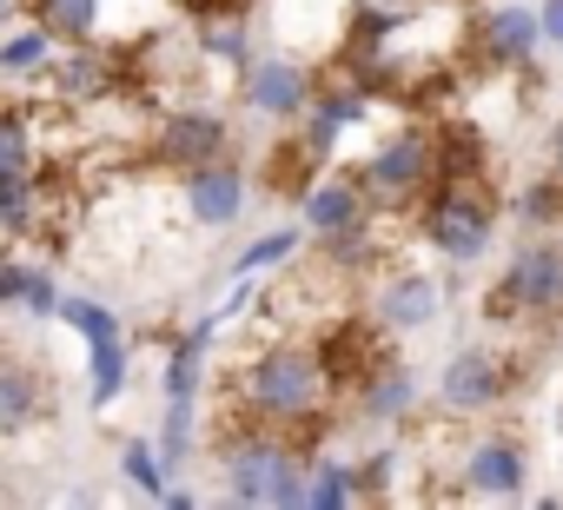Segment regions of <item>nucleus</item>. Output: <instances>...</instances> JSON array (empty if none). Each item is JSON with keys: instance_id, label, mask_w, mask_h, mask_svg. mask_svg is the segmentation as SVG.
<instances>
[{"instance_id": "7c9ffc66", "label": "nucleus", "mask_w": 563, "mask_h": 510, "mask_svg": "<svg viewBox=\"0 0 563 510\" xmlns=\"http://www.w3.org/2000/svg\"><path fill=\"white\" fill-rule=\"evenodd\" d=\"M550 173L563 179V120H556V133H550Z\"/></svg>"}, {"instance_id": "c756f323", "label": "nucleus", "mask_w": 563, "mask_h": 510, "mask_svg": "<svg viewBox=\"0 0 563 510\" xmlns=\"http://www.w3.org/2000/svg\"><path fill=\"white\" fill-rule=\"evenodd\" d=\"M186 8H192V14L206 21V14H245V8H252V0H186Z\"/></svg>"}, {"instance_id": "39448f33", "label": "nucleus", "mask_w": 563, "mask_h": 510, "mask_svg": "<svg viewBox=\"0 0 563 510\" xmlns=\"http://www.w3.org/2000/svg\"><path fill=\"white\" fill-rule=\"evenodd\" d=\"M219 153H225V120L206 113V107H179L153 133V159H166V166H199V159H219Z\"/></svg>"}, {"instance_id": "aec40b11", "label": "nucleus", "mask_w": 563, "mask_h": 510, "mask_svg": "<svg viewBox=\"0 0 563 510\" xmlns=\"http://www.w3.org/2000/svg\"><path fill=\"white\" fill-rule=\"evenodd\" d=\"M87 365H93V404H113L120 385H126V352H120V339L87 345Z\"/></svg>"}, {"instance_id": "a211bd4d", "label": "nucleus", "mask_w": 563, "mask_h": 510, "mask_svg": "<svg viewBox=\"0 0 563 510\" xmlns=\"http://www.w3.org/2000/svg\"><path fill=\"white\" fill-rule=\"evenodd\" d=\"M352 497H365L358 464H312V484H306V503L312 510H345Z\"/></svg>"}, {"instance_id": "7ed1b4c3", "label": "nucleus", "mask_w": 563, "mask_h": 510, "mask_svg": "<svg viewBox=\"0 0 563 510\" xmlns=\"http://www.w3.org/2000/svg\"><path fill=\"white\" fill-rule=\"evenodd\" d=\"M563 306V245H530L490 292V319H537Z\"/></svg>"}, {"instance_id": "393cba45", "label": "nucleus", "mask_w": 563, "mask_h": 510, "mask_svg": "<svg viewBox=\"0 0 563 510\" xmlns=\"http://www.w3.org/2000/svg\"><path fill=\"white\" fill-rule=\"evenodd\" d=\"M192 451V398H166V457L179 464Z\"/></svg>"}, {"instance_id": "6e6552de", "label": "nucleus", "mask_w": 563, "mask_h": 510, "mask_svg": "<svg viewBox=\"0 0 563 510\" xmlns=\"http://www.w3.org/2000/svg\"><path fill=\"white\" fill-rule=\"evenodd\" d=\"M438 391H444L451 411H484V404L504 398V358H490V352H457V358L444 365Z\"/></svg>"}, {"instance_id": "6ab92c4d", "label": "nucleus", "mask_w": 563, "mask_h": 510, "mask_svg": "<svg viewBox=\"0 0 563 510\" xmlns=\"http://www.w3.org/2000/svg\"><path fill=\"white\" fill-rule=\"evenodd\" d=\"M292 252H299V232H292V225H278V232H265V239H252V245L239 252V259H232V273H239V279H252V273H272L278 259H292Z\"/></svg>"}, {"instance_id": "b1692460", "label": "nucleus", "mask_w": 563, "mask_h": 510, "mask_svg": "<svg viewBox=\"0 0 563 510\" xmlns=\"http://www.w3.org/2000/svg\"><path fill=\"white\" fill-rule=\"evenodd\" d=\"M120 470H126V484H140V490H153V497H159V477H166V470H159L153 444H140V437H133V444L120 451Z\"/></svg>"}, {"instance_id": "4be33fe9", "label": "nucleus", "mask_w": 563, "mask_h": 510, "mask_svg": "<svg viewBox=\"0 0 563 510\" xmlns=\"http://www.w3.org/2000/svg\"><path fill=\"white\" fill-rule=\"evenodd\" d=\"M60 319L87 339V345H100V339H120V325H113V312L100 306V299H60Z\"/></svg>"}, {"instance_id": "2eb2a0df", "label": "nucleus", "mask_w": 563, "mask_h": 510, "mask_svg": "<svg viewBox=\"0 0 563 510\" xmlns=\"http://www.w3.org/2000/svg\"><path fill=\"white\" fill-rule=\"evenodd\" d=\"M34 21L54 41H87L100 27V0H34Z\"/></svg>"}, {"instance_id": "4468645a", "label": "nucleus", "mask_w": 563, "mask_h": 510, "mask_svg": "<svg viewBox=\"0 0 563 510\" xmlns=\"http://www.w3.org/2000/svg\"><path fill=\"white\" fill-rule=\"evenodd\" d=\"M41 225V179L27 173H0V232H34Z\"/></svg>"}, {"instance_id": "f3484780", "label": "nucleus", "mask_w": 563, "mask_h": 510, "mask_svg": "<svg viewBox=\"0 0 563 510\" xmlns=\"http://www.w3.org/2000/svg\"><path fill=\"white\" fill-rule=\"evenodd\" d=\"M34 411H41V385H34V372L0 358V424H8V431H21Z\"/></svg>"}, {"instance_id": "a878e982", "label": "nucleus", "mask_w": 563, "mask_h": 510, "mask_svg": "<svg viewBox=\"0 0 563 510\" xmlns=\"http://www.w3.org/2000/svg\"><path fill=\"white\" fill-rule=\"evenodd\" d=\"M556 199H563V179L550 173V186H537V192H523V219H556V212H563Z\"/></svg>"}, {"instance_id": "423d86ee", "label": "nucleus", "mask_w": 563, "mask_h": 510, "mask_svg": "<svg viewBox=\"0 0 563 510\" xmlns=\"http://www.w3.org/2000/svg\"><path fill=\"white\" fill-rule=\"evenodd\" d=\"M186 212L199 219V225H225V219H239V206H245V173L219 153V159H199V166H186Z\"/></svg>"}, {"instance_id": "1a4fd4ad", "label": "nucleus", "mask_w": 563, "mask_h": 510, "mask_svg": "<svg viewBox=\"0 0 563 510\" xmlns=\"http://www.w3.org/2000/svg\"><path fill=\"white\" fill-rule=\"evenodd\" d=\"M464 490H477V497H517V490H523V451H517L510 437L477 444V451L464 457Z\"/></svg>"}, {"instance_id": "9d476101", "label": "nucleus", "mask_w": 563, "mask_h": 510, "mask_svg": "<svg viewBox=\"0 0 563 510\" xmlns=\"http://www.w3.org/2000/svg\"><path fill=\"white\" fill-rule=\"evenodd\" d=\"M537 41H543V21L530 14V8H490L484 14V27H477V47L490 54V60H530L537 54Z\"/></svg>"}, {"instance_id": "bb28decb", "label": "nucleus", "mask_w": 563, "mask_h": 510, "mask_svg": "<svg viewBox=\"0 0 563 510\" xmlns=\"http://www.w3.org/2000/svg\"><path fill=\"white\" fill-rule=\"evenodd\" d=\"M21 306H27V312H60V292H54V279L27 273V286H21Z\"/></svg>"}, {"instance_id": "5701e85b", "label": "nucleus", "mask_w": 563, "mask_h": 510, "mask_svg": "<svg viewBox=\"0 0 563 510\" xmlns=\"http://www.w3.org/2000/svg\"><path fill=\"white\" fill-rule=\"evenodd\" d=\"M199 352H206V332H192V339L173 352V365H166V398H192V385H199Z\"/></svg>"}, {"instance_id": "f8f14e48", "label": "nucleus", "mask_w": 563, "mask_h": 510, "mask_svg": "<svg viewBox=\"0 0 563 510\" xmlns=\"http://www.w3.org/2000/svg\"><path fill=\"white\" fill-rule=\"evenodd\" d=\"M378 319H385L391 332H418V325H431V319H438V286H431L424 273L391 279V286L378 292Z\"/></svg>"}, {"instance_id": "f257e3e1", "label": "nucleus", "mask_w": 563, "mask_h": 510, "mask_svg": "<svg viewBox=\"0 0 563 510\" xmlns=\"http://www.w3.org/2000/svg\"><path fill=\"white\" fill-rule=\"evenodd\" d=\"M239 391H245L252 424H265V431H299V418H325V404H332V378H325L319 352H299V345L258 352L245 365Z\"/></svg>"}, {"instance_id": "ddd939ff", "label": "nucleus", "mask_w": 563, "mask_h": 510, "mask_svg": "<svg viewBox=\"0 0 563 510\" xmlns=\"http://www.w3.org/2000/svg\"><path fill=\"white\" fill-rule=\"evenodd\" d=\"M411 391H418V385H411V372L385 358V365L358 385V404H365V418H398V411H411Z\"/></svg>"}, {"instance_id": "cd10ccee", "label": "nucleus", "mask_w": 563, "mask_h": 510, "mask_svg": "<svg viewBox=\"0 0 563 510\" xmlns=\"http://www.w3.org/2000/svg\"><path fill=\"white\" fill-rule=\"evenodd\" d=\"M537 21H543V41L563 47V0H543V14H537Z\"/></svg>"}, {"instance_id": "f03ea898", "label": "nucleus", "mask_w": 563, "mask_h": 510, "mask_svg": "<svg viewBox=\"0 0 563 510\" xmlns=\"http://www.w3.org/2000/svg\"><path fill=\"white\" fill-rule=\"evenodd\" d=\"M424 232H431V245L444 252V259H484L490 232H497V206H490L484 179L477 173H451L444 192L424 206Z\"/></svg>"}, {"instance_id": "0eeeda50", "label": "nucleus", "mask_w": 563, "mask_h": 510, "mask_svg": "<svg viewBox=\"0 0 563 510\" xmlns=\"http://www.w3.org/2000/svg\"><path fill=\"white\" fill-rule=\"evenodd\" d=\"M245 100L258 107V113H306L312 107V74L299 67V60H252L245 67Z\"/></svg>"}, {"instance_id": "c85d7f7f", "label": "nucleus", "mask_w": 563, "mask_h": 510, "mask_svg": "<svg viewBox=\"0 0 563 510\" xmlns=\"http://www.w3.org/2000/svg\"><path fill=\"white\" fill-rule=\"evenodd\" d=\"M21 286H27V266H0V306H14Z\"/></svg>"}, {"instance_id": "dca6fc26", "label": "nucleus", "mask_w": 563, "mask_h": 510, "mask_svg": "<svg viewBox=\"0 0 563 510\" xmlns=\"http://www.w3.org/2000/svg\"><path fill=\"white\" fill-rule=\"evenodd\" d=\"M47 60H54V34L41 21H27V27H14L0 41V74H41Z\"/></svg>"}, {"instance_id": "20e7f679", "label": "nucleus", "mask_w": 563, "mask_h": 510, "mask_svg": "<svg viewBox=\"0 0 563 510\" xmlns=\"http://www.w3.org/2000/svg\"><path fill=\"white\" fill-rule=\"evenodd\" d=\"M431 179H438V140H431V133H398V140H385V146L365 159V173H358L365 199H378V206H398V199L424 192Z\"/></svg>"}, {"instance_id": "9b49d317", "label": "nucleus", "mask_w": 563, "mask_h": 510, "mask_svg": "<svg viewBox=\"0 0 563 510\" xmlns=\"http://www.w3.org/2000/svg\"><path fill=\"white\" fill-rule=\"evenodd\" d=\"M372 212V199H365V186L358 179H325V186H306V225L325 239V232H345V225H358Z\"/></svg>"}, {"instance_id": "412c9836", "label": "nucleus", "mask_w": 563, "mask_h": 510, "mask_svg": "<svg viewBox=\"0 0 563 510\" xmlns=\"http://www.w3.org/2000/svg\"><path fill=\"white\" fill-rule=\"evenodd\" d=\"M34 166V126L27 113H0V173H27Z\"/></svg>"}]
</instances>
